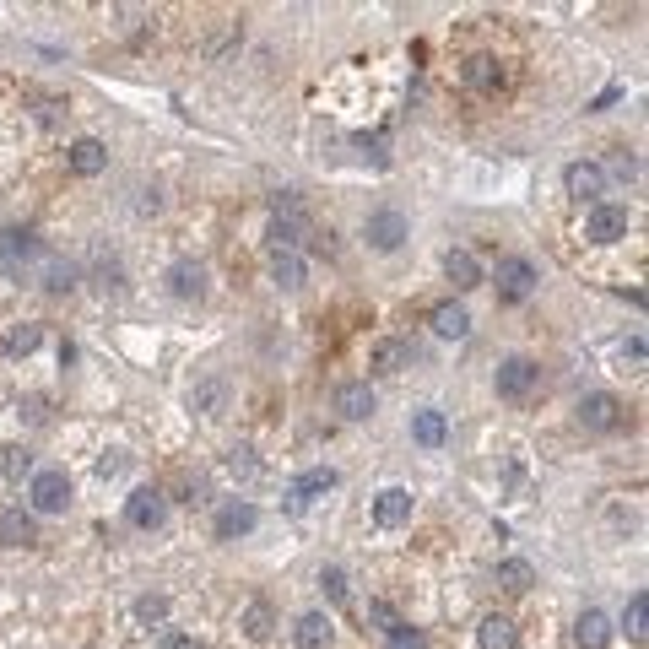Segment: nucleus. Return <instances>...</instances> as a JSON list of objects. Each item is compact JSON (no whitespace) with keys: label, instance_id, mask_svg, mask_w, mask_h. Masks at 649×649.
Segmentation results:
<instances>
[{"label":"nucleus","instance_id":"nucleus-1","mask_svg":"<svg viewBox=\"0 0 649 649\" xmlns=\"http://www.w3.org/2000/svg\"><path fill=\"white\" fill-rule=\"evenodd\" d=\"M28 498H33V514H65L71 509V476L65 471H33Z\"/></svg>","mask_w":649,"mask_h":649},{"label":"nucleus","instance_id":"nucleus-2","mask_svg":"<svg viewBox=\"0 0 649 649\" xmlns=\"http://www.w3.org/2000/svg\"><path fill=\"white\" fill-rule=\"evenodd\" d=\"M585 238H590V244H617V238H628V206L595 201L585 211Z\"/></svg>","mask_w":649,"mask_h":649},{"label":"nucleus","instance_id":"nucleus-3","mask_svg":"<svg viewBox=\"0 0 649 649\" xmlns=\"http://www.w3.org/2000/svg\"><path fill=\"white\" fill-rule=\"evenodd\" d=\"M579 428L585 433H617L622 428V401L606 395V390L585 395V401H579Z\"/></svg>","mask_w":649,"mask_h":649},{"label":"nucleus","instance_id":"nucleus-4","mask_svg":"<svg viewBox=\"0 0 649 649\" xmlns=\"http://www.w3.org/2000/svg\"><path fill=\"white\" fill-rule=\"evenodd\" d=\"M493 282H498V293H503V298H514V303H520V298H531V293H536V282H541V276H536V266H531L525 255H503Z\"/></svg>","mask_w":649,"mask_h":649},{"label":"nucleus","instance_id":"nucleus-5","mask_svg":"<svg viewBox=\"0 0 649 649\" xmlns=\"http://www.w3.org/2000/svg\"><path fill=\"white\" fill-rule=\"evenodd\" d=\"M406 217L401 211H374V217L363 222V238H368V249H379V255H395V249L406 244Z\"/></svg>","mask_w":649,"mask_h":649},{"label":"nucleus","instance_id":"nucleus-6","mask_svg":"<svg viewBox=\"0 0 649 649\" xmlns=\"http://www.w3.org/2000/svg\"><path fill=\"white\" fill-rule=\"evenodd\" d=\"M260 525V509L249 498H228L217 509V520H211V531H217V541H238V536H249Z\"/></svg>","mask_w":649,"mask_h":649},{"label":"nucleus","instance_id":"nucleus-7","mask_svg":"<svg viewBox=\"0 0 649 649\" xmlns=\"http://www.w3.org/2000/svg\"><path fill=\"white\" fill-rule=\"evenodd\" d=\"M536 379H541V368L531 357H503L498 363V395L503 401H525V395L536 390Z\"/></svg>","mask_w":649,"mask_h":649},{"label":"nucleus","instance_id":"nucleus-8","mask_svg":"<svg viewBox=\"0 0 649 649\" xmlns=\"http://www.w3.org/2000/svg\"><path fill=\"white\" fill-rule=\"evenodd\" d=\"M125 520L136 525V531H157V525L168 520V498L157 493V487H136V493L125 498Z\"/></svg>","mask_w":649,"mask_h":649},{"label":"nucleus","instance_id":"nucleus-9","mask_svg":"<svg viewBox=\"0 0 649 649\" xmlns=\"http://www.w3.org/2000/svg\"><path fill=\"white\" fill-rule=\"evenodd\" d=\"M563 190L574 195V201L595 206V201H601V190H606V168L601 163H568L563 168Z\"/></svg>","mask_w":649,"mask_h":649},{"label":"nucleus","instance_id":"nucleus-10","mask_svg":"<svg viewBox=\"0 0 649 649\" xmlns=\"http://www.w3.org/2000/svg\"><path fill=\"white\" fill-rule=\"evenodd\" d=\"M374 406H379V395L368 390V379H347V384H336V412L347 417V422L374 417Z\"/></svg>","mask_w":649,"mask_h":649},{"label":"nucleus","instance_id":"nucleus-11","mask_svg":"<svg viewBox=\"0 0 649 649\" xmlns=\"http://www.w3.org/2000/svg\"><path fill=\"white\" fill-rule=\"evenodd\" d=\"M28 541H38L33 509H22V503H6V509H0V547H28Z\"/></svg>","mask_w":649,"mask_h":649},{"label":"nucleus","instance_id":"nucleus-12","mask_svg":"<svg viewBox=\"0 0 649 649\" xmlns=\"http://www.w3.org/2000/svg\"><path fill=\"white\" fill-rule=\"evenodd\" d=\"M65 163H71V174H82V179H98L103 168H109V147H103L98 136H82V141H71V152H65Z\"/></svg>","mask_w":649,"mask_h":649},{"label":"nucleus","instance_id":"nucleus-13","mask_svg":"<svg viewBox=\"0 0 649 649\" xmlns=\"http://www.w3.org/2000/svg\"><path fill=\"white\" fill-rule=\"evenodd\" d=\"M168 293L184 298V303L206 298V266L201 260H174V266H168Z\"/></svg>","mask_w":649,"mask_h":649},{"label":"nucleus","instance_id":"nucleus-14","mask_svg":"<svg viewBox=\"0 0 649 649\" xmlns=\"http://www.w3.org/2000/svg\"><path fill=\"white\" fill-rule=\"evenodd\" d=\"M412 493H406V487H384V493L374 498V520L384 525V531H395V525H406L412 520Z\"/></svg>","mask_w":649,"mask_h":649},{"label":"nucleus","instance_id":"nucleus-15","mask_svg":"<svg viewBox=\"0 0 649 649\" xmlns=\"http://www.w3.org/2000/svg\"><path fill=\"white\" fill-rule=\"evenodd\" d=\"M330 633H336V628H330L325 612H303L293 622V644L298 649H330Z\"/></svg>","mask_w":649,"mask_h":649},{"label":"nucleus","instance_id":"nucleus-16","mask_svg":"<svg viewBox=\"0 0 649 649\" xmlns=\"http://www.w3.org/2000/svg\"><path fill=\"white\" fill-rule=\"evenodd\" d=\"M606 639H612V617L606 612H579V622H574V644L579 649H606Z\"/></svg>","mask_w":649,"mask_h":649},{"label":"nucleus","instance_id":"nucleus-17","mask_svg":"<svg viewBox=\"0 0 649 649\" xmlns=\"http://www.w3.org/2000/svg\"><path fill=\"white\" fill-rule=\"evenodd\" d=\"M444 271H449V282H455L460 293H471V287H482V282H487L471 249H449V255H444Z\"/></svg>","mask_w":649,"mask_h":649},{"label":"nucleus","instance_id":"nucleus-18","mask_svg":"<svg viewBox=\"0 0 649 649\" xmlns=\"http://www.w3.org/2000/svg\"><path fill=\"white\" fill-rule=\"evenodd\" d=\"M476 644L482 649H514V617L509 612H487L476 622Z\"/></svg>","mask_w":649,"mask_h":649},{"label":"nucleus","instance_id":"nucleus-19","mask_svg":"<svg viewBox=\"0 0 649 649\" xmlns=\"http://www.w3.org/2000/svg\"><path fill=\"white\" fill-rule=\"evenodd\" d=\"M330 487H336V471H330V466H320V471H303L298 482H293V493H287V498H293V509H309V503L320 498V493H330Z\"/></svg>","mask_w":649,"mask_h":649},{"label":"nucleus","instance_id":"nucleus-20","mask_svg":"<svg viewBox=\"0 0 649 649\" xmlns=\"http://www.w3.org/2000/svg\"><path fill=\"white\" fill-rule=\"evenodd\" d=\"M412 341H395V336H384V341H374V374H401L406 363H412Z\"/></svg>","mask_w":649,"mask_h":649},{"label":"nucleus","instance_id":"nucleus-21","mask_svg":"<svg viewBox=\"0 0 649 649\" xmlns=\"http://www.w3.org/2000/svg\"><path fill=\"white\" fill-rule=\"evenodd\" d=\"M433 330H439V336H449V341H460V336H471V314H466V303H439V309H433Z\"/></svg>","mask_w":649,"mask_h":649},{"label":"nucleus","instance_id":"nucleus-22","mask_svg":"<svg viewBox=\"0 0 649 649\" xmlns=\"http://www.w3.org/2000/svg\"><path fill=\"white\" fill-rule=\"evenodd\" d=\"M190 406L201 417H222V406H228V379H206L190 390Z\"/></svg>","mask_w":649,"mask_h":649},{"label":"nucleus","instance_id":"nucleus-23","mask_svg":"<svg viewBox=\"0 0 649 649\" xmlns=\"http://www.w3.org/2000/svg\"><path fill=\"white\" fill-rule=\"evenodd\" d=\"M503 82V65L493 60V55H471L466 60V87H476V92H493Z\"/></svg>","mask_w":649,"mask_h":649},{"label":"nucleus","instance_id":"nucleus-24","mask_svg":"<svg viewBox=\"0 0 649 649\" xmlns=\"http://www.w3.org/2000/svg\"><path fill=\"white\" fill-rule=\"evenodd\" d=\"M412 439H417L422 449H439V444L449 439V422H444V412H417V417H412Z\"/></svg>","mask_w":649,"mask_h":649},{"label":"nucleus","instance_id":"nucleus-25","mask_svg":"<svg viewBox=\"0 0 649 649\" xmlns=\"http://www.w3.org/2000/svg\"><path fill=\"white\" fill-rule=\"evenodd\" d=\"M303 244V222L298 217H271V249L276 255H298Z\"/></svg>","mask_w":649,"mask_h":649},{"label":"nucleus","instance_id":"nucleus-26","mask_svg":"<svg viewBox=\"0 0 649 649\" xmlns=\"http://www.w3.org/2000/svg\"><path fill=\"white\" fill-rule=\"evenodd\" d=\"M244 633H249L255 644H266L271 633H276V612H271L266 601H249V606H244Z\"/></svg>","mask_w":649,"mask_h":649},{"label":"nucleus","instance_id":"nucleus-27","mask_svg":"<svg viewBox=\"0 0 649 649\" xmlns=\"http://www.w3.org/2000/svg\"><path fill=\"white\" fill-rule=\"evenodd\" d=\"M498 585L509 590V595H525V590L536 585V568L520 563V558H509V563H498Z\"/></svg>","mask_w":649,"mask_h":649},{"label":"nucleus","instance_id":"nucleus-28","mask_svg":"<svg viewBox=\"0 0 649 649\" xmlns=\"http://www.w3.org/2000/svg\"><path fill=\"white\" fill-rule=\"evenodd\" d=\"M271 282L282 287V293H298L303 287V260L298 255H271Z\"/></svg>","mask_w":649,"mask_h":649},{"label":"nucleus","instance_id":"nucleus-29","mask_svg":"<svg viewBox=\"0 0 649 649\" xmlns=\"http://www.w3.org/2000/svg\"><path fill=\"white\" fill-rule=\"evenodd\" d=\"M44 287H49V293H71V287H76V266H71V260H60V255H44Z\"/></svg>","mask_w":649,"mask_h":649},{"label":"nucleus","instance_id":"nucleus-30","mask_svg":"<svg viewBox=\"0 0 649 649\" xmlns=\"http://www.w3.org/2000/svg\"><path fill=\"white\" fill-rule=\"evenodd\" d=\"M622 628H628V639L639 644L644 633H649V595L639 590V595H628V612H622Z\"/></svg>","mask_w":649,"mask_h":649},{"label":"nucleus","instance_id":"nucleus-31","mask_svg":"<svg viewBox=\"0 0 649 649\" xmlns=\"http://www.w3.org/2000/svg\"><path fill=\"white\" fill-rule=\"evenodd\" d=\"M38 341H44V330H38V325H17V330L6 336V352H11V357H22V352H33Z\"/></svg>","mask_w":649,"mask_h":649},{"label":"nucleus","instance_id":"nucleus-32","mask_svg":"<svg viewBox=\"0 0 649 649\" xmlns=\"http://www.w3.org/2000/svg\"><path fill=\"white\" fill-rule=\"evenodd\" d=\"M384 649H428V633L412 628V622H401V628H390V644Z\"/></svg>","mask_w":649,"mask_h":649},{"label":"nucleus","instance_id":"nucleus-33","mask_svg":"<svg viewBox=\"0 0 649 649\" xmlns=\"http://www.w3.org/2000/svg\"><path fill=\"white\" fill-rule=\"evenodd\" d=\"M6 476H11V482H22V476H33V449L11 444V449H6Z\"/></svg>","mask_w":649,"mask_h":649},{"label":"nucleus","instance_id":"nucleus-34","mask_svg":"<svg viewBox=\"0 0 649 649\" xmlns=\"http://www.w3.org/2000/svg\"><path fill=\"white\" fill-rule=\"evenodd\" d=\"M163 617H168L163 595H141V601H136V622H163Z\"/></svg>","mask_w":649,"mask_h":649},{"label":"nucleus","instance_id":"nucleus-35","mask_svg":"<svg viewBox=\"0 0 649 649\" xmlns=\"http://www.w3.org/2000/svg\"><path fill=\"white\" fill-rule=\"evenodd\" d=\"M98 293H125V271H119V260L98 266Z\"/></svg>","mask_w":649,"mask_h":649},{"label":"nucleus","instance_id":"nucleus-36","mask_svg":"<svg viewBox=\"0 0 649 649\" xmlns=\"http://www.w3.org/2000/svg\"><path fill=\"white\" fill-rule=\"evenodd\" d=\"M320 585H325L330 601H347V574H341V568H325V574H320Z\"/></svg>","mask_w":649,"mask_h":649},{"label":"nucleus","instance_id":"nucleus-37","mask_svg":"<svg viewBox=\"0 0 649 649\" xmlns=\"http://www.w3.org/2000/svg\"><path fill=\"white\" fill-rule=\"evenodd\" d=\"M368 622H379L384 633L401 628V617H395V606H390V601H374V606H368Z\"/></svg>","mask_w":649,"mask_h":649},{"label":"nucleus","instance_id":"nucleus-38","mask_svg":"<svg viewBox=\"0 0 649 649\" xmlns=\"http://www.w3.org/2000/svg\"><path fill=\"white\" fill-rule=\"evenodd\" d=\"M228 471L233 476H255L260 466H255V449H233V455H228Z\"/></svg>","mask_w":649,"mask_h":649},{"label":"nucleus","instance_id":"nucleus-39","mask_svg":"<svg viewBox=\"0 0 649 649\" xmlns=\"http://www.w3.org/2000/svg\"><path fill=\"white\" fill-rule=\"evenodd\" d=\"M612 174H617V179H639V157H633V152H617V157H612Z\"/></svg>","mask_w":649,"mask_h":649},{"label":"nucleus","instance_id":"nucleus-40","mask_svg":"<svg viewBox=\"0 0 649 649\" xmlns=\"http://www.w3.org/2000/svg\"><path fill=\"white\" fill-rule=\"evenodd\" d=\"M157 649H201V639H190V633H163Z\"/></svg>","mask_w":649,"mask_h":649},{"label":"nucleus","instance_id":"nucleus-41","mask_svg":"<svg viewBox=\"0 0 649 649\" xmlns=\"http://www.w3.org/2000/svg\"><path fill=\"white\" fill-rule=\"evenodd\" d=\"M125 471V455H119V449H109V455L98 460V476H119Z\"/></svg>","mask_w":649,"mask_h":649},{"label":"nucleus","instance_id":"nucleus-42","mask_svg":"<svg viewBox=\"0 0 649 649\" xmlns=\"http://www.w3.org/2000/svg\"><path fill=\"white\" fill-rule=\"evenodd\" d=\"M357 147H363V157H374V163H379V157H384V136H357Z\"/></svg>","mask_w":649,"mask_h":649},{"label":"nucleus","instance_id":"nucleus-43","mask_svg":"<svg viewBox=\"0 0 649 649\" xmlns=\"http://www.w3.org/2000/svg\"><path fill=\"white\" fill-rule=\"evenodd\" d=\"M38 119H44V125H55V119H60V103H55V98H44V109H38Z\"/></svg>","mask_w":649,"mask_h":649}]
</instances>
